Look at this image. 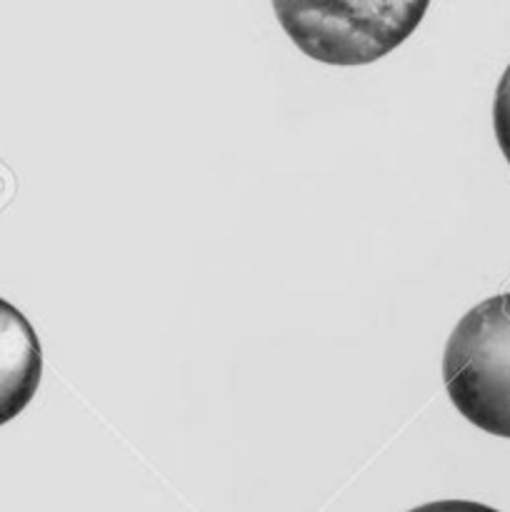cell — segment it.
Wrapping results in <instances>:
<instances>
[{
    "label": "cell",
    "instance_id": "6da1fadb",
    "mask_svg": "<svg viewBox=\"0 0 510 512\" xmlns=\"http://www.w3.org/2000/svg\"><path fill=\"white\" fill-rule=\"evenodd\" d=\"M443 385L470 425L510 440V293L470 308L450 333Z\"/></svg>",
    "mask_w": 510,
    "mask_h": 512
},
{
    "label": "cell",
    "instance_id": "5b68a950",
    "mask_svg": "<svg viewBox=\"0 0 510 512\" xmlns=\"http://www.w3.org/2000/svg\"><path fill=\"white\" fill-rule=\"evenodd\" d=\"M408 512H500L490 505L475 503V500H435V503L418 505Z\"/></svg>",
    "mask_w": 510,
    "mask_h": 512
},
{
    "label": "cell",
    "instance_id": "277c9868",
    "mask_svg": "<svg viewBox=\"0 0 510 512\" xmlns=\"http://www.w3.org/2000/svg\"><path fill=\"white\" fill-rule=\"evenodd\" d=\"M493 130L495 140L500 145V153L505 155L510 165V65L505 68V73L500 75L498 88H495L493 98Z\"/></svg>",
    "mask_w": 510,
    "mask_h": 512
},
{
    "label": "cell",
    "instance_id": "3957f363",
    "mask_svg": "<svg viewBox=\"0 0 510 512\" xmlns=\"http://www.w3.org/2000/svg\"><path fill=\"white\" fill-rule=\"evenodd\" d=\"M43 375V350L30 320L0 298V425L18 418Z\"/></svg>",
    "mask_w": 510,
    "mask_h": 512
},
{
    "label": "cell",
    "instance_id": "7a4b0ae2",
    "mask_svg": "<svg viewBox=\"0 0 510 512\" xmlns=\"http://www.w3.org/2000/svg\"><path fill=\"white\" fill-rule=\"evenodd\" d=\"M273 10L288 38L308 58L325 65H368L408 40L428 3H275Z\"/></svg>",
    "mask_w": 510,
    "mask_h": 512
}]
</instances>
